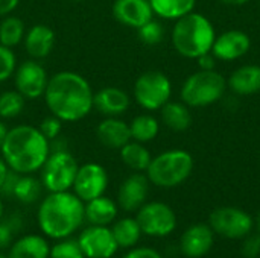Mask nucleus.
Segmentation results:
<instances>
[{
  "mask_svg": "<svg viewBox=\"0 0 260 258\" xmlns=\"http://www.w3.org/2000/svg\"><path fill=\"white\" fill-rule=\"evenodd\" d=\"M20 0H0V17L9 15L15 11Z\"/></svg>",
  "mask_w": 260,
  "mask_h": 258,
  "instance_id": "nucleus-39",
  "label": "nucleus"
},
{
  "mask_svg": "<svg viewBox=\"0 0 260 258\" xmlns=\"http://www.w3.org/2000/svg\"><path fill=\"white\" fill-rule=\"evenodd\" d=\"M111 231L119 248H133L140 240V236H142L140 225L137 219H133V217H123L117 220L113 225Z\"/></svg>",
  "mask_w": 260,
  "mask_h": 258,
  "instance_id": "nucleus-28",
  "label": "nucleus"
},
{
  "mask_svg": "<svg viewBox=\"0 0 260 258\" xmlns=\"http://www.w3.org/2000/svg\"><path fill=\"white\" fill-rule=\"evenodd\" d=\"M137 36L146 46H157L163 41L165 29L160 21L152 18L137 29Z\"/></svg>",
  "mask_w": 260,
  "mask_h": 258,
  "instance_id": "nucleus-32",
  "label": "nucleus"
},
{
  "mask_svg": "<svg viewBox=\"0 0 260 258\" xmlns=\"http://www.w3.org/2000/svg\"><path fill=\"white\" fill-rule=\"evenodd\" d=\"M116 216H117V204L104 195L85 202V220L90 225L108 227L110 224L114 222Z\"/></svg>",
  "mask_w": 260,
  "mask_h": 258,
  "instance_id": "nucleus-22",
  "label": "nucleus"
},
{
  "mask_svg": "<svg viewBox=\"0 0 260 258\" xmlns=\"http://www.w3.org/2000/svg\"><path fill=\"white\" fill-rule=\"evenodd\" d=\"M2 214H3V204H2V199H0V219H2Z\"/></svg>",
  "mask_w": 260,
  "mask_h": 258,
  "instance_id": "nucleus-43",
  "label": "nucleus"
},
{
  "mask_svg": "<svg viewBox=\"0 0 260 258\" xmlns=\"http://www.w3.org/2000/svg\"><path fill=\"white\" fill-rule=\"evenodd\" d=\"M85 258H111L119 249L111 228L90 225L78 237Z\"/></svg>",
  "mask_w": 260,
  "mask_h": 258,
  "instance_id": "nucleus-13",
  "label": "nucleus"
},
{
  "mask_svg": "<svg viewBox=\"0 0 260 258\" xmlns=\"http://www.w3.org/2000/svg\"><path fill=\"white\" fill-rule=\"evenodd\" d=\"M113 15L120 24L137 30L154 18V11L149 0H114Z\"/></svg>",
  "mask_w": 260,
  "mask_h": 258,
  "instance_id": "nucleus-16",
  "label": "nucleus"
},
{
  "mask_svg": "<svg viewBox=\"0 0 260 258\" xmlns=\"http://www.w3.org/2000/svg\"><path fill=\"white\" fill-rule=\"evenodd\" d=\"M210 228L229 239L247 237L253 228V219L241 208L221 207L216 208L209 217Z\"/></svg>",
  "mask_w": 260,
  "mask_h": 258,
  "instance_id": "nucleus-11",
  "label": "nucleus"
},
{
  "mask_svg": "<svg viewBox=\"0 0 260 258\" xmlns=\"http://www.w3.org/2000/svg\"><path fill=\"white\" fill-rule=\"evenodd\" d=\"M137 222L142 233L154 237H165L177 227L174 210L163 202H145L137 210Z\"/></svg>",
  "mask_w": 260,
  "mask_h": 258,
  "instance_id": "nucleus-9",
  "label": "nucleus"
},
{
  "mask_svg": "<svg viewBox=\"0 0 260 258\" xmlns=\"http://www.w3.org/2000/svg\"><path fill=\"white\" fill-rule=\"evenodd\" d=\"M122 258H161V255L152 248H137L129 251Z\"/></svg>",
  "mask_w": 260,
  "mask_h": 258,
  "instance_id": "nucleus-37",
  "label": "nucleus"
},
{
  "mask_svg": "<svg viewBox=\"0 0 260 258\" xmlns=\"http://www.w3.org/2000/svg\"><path fill=\"white\" fill-rule=\"evenodd\" d=\"M133 93L139 106L146 111H157L171 100L172 84L165 73L149 70L136 79Z\"/></svg>",
  "mask_w": 260,
  "mask_h": 258,
  "instance_id": "nucleus-8",
  "label": "nucleus"
},
{
  "mask_svg": "<svg viewBox=\"0 0 260 258\" xmlns=\"http://www.w3.org/2000/svg\"><path fill=\"white\" fill-rule=\"evenodd\" d=\"M149 192V179L146 175L136 172L129 175L119 187L117 192V204L125 211H137L148 198Z\"/></svg>",
  "mask_w": 260,
  "mask_h": 258,
  "instance_id": "nucleus-14",
  "label": "nucleus"
},
{
  "mask_svg": "<svg viewBox=\"0 0 260 258\" xmlns=\"http://www.w3.org/2000/svg\"><path fill=\"white\" fill-rule=\"evenodd\" d=\"M6 134H8V128L5 126V123H2V122H0V151H2V148H3V143H5Z\"/></svg>",
  "mask_w": 260,
  "mask_h": 258,
  "instance_id": "nucleus-42",
  "label": "nucleus"
},
{
  "mask_svg": "<svg viewBox=\"0 0 260 258\" xmlns=\"http://www.w3.org/2000/svg\"><path fill=\"white\" fill-rule=\"evenodd\" d=\"M17 68V58L11 47L0 44V84L14 76Z\"/></svg>",
  "mask_w": 260,
  "mask_h": 258,
  "instance_id": "nucleus-34",
  "label": "nucleus"
},
{
  "mask_svg": "<svg viewBox=\"0 0 260 258\" xmlns=\"http://www.w3.org/2000/svg\"><path fill=\"white\" fill-rule=\"evenodd\" d=\"M120 151V158L126 167H129L134 172H146L152 157L151 152L143 146V143L129 140Z\"/></svg>",
  "mask_w": 260,
  "mask_h": 258,
  "instance_id": "nucleus-25",
  "label": "nucleus"
},
{
  "mask_svg": "<svg viewBox=\"0 0 260 258\" xmlns=\"http://www.w3.org/2000/svg\"><path fill=\"white\" fill-rule=\"evenodd\" d=\"M0 154L11 170L30 175L43 167L50 154V146L38 126L17 125L8 129Z\"/></svg>",
  "mask_w": 260,
  "mask_h": 258,
  "instance_id": "nucleus-2",
  "label": "nucleus"
},
{
  "mask_svg": "<svg viewBox=\"0 0 260 258\" xmlns=\"http://www.w3.org/2000/svg\"><path fill=\"white\" fill-rule=\"evenodd\" d=\"M128 125H129V132H131V140L139 141V143L152 141L160 132V123L151 114L136 116Z\"/></svg>",
  "mask_w": 260,
  "mask_h": 258,
  "instance_id": "nucleus-27",
  "label": "nucleus"
},
{
  "mask_svg": "<svg viewBox=\"0 0 260 258\" xmlns=\"http://www.w3.org/2000/svg\"><path fill=\"white\" fill-rule=\"evenodd\" d=\"M49 254L50 246L44 237L27 234L14 242L8 258H49Z\"/></svg>",
  "mask_w": 260,
  "mask_h": 258,
  "instance_id": "nucleus-23",
  "label": "nucleus"
},
{
  "mask_svg": "<svg viewBox=\"0 0 260 258\" xmlns=\"http://www.w3.org/2000/svg\"><path fill=\"white\" fill-rule=\"evenodd\" d=\"M197 61H198L200 70H215L216 58L213 56L212 52H209V53H206V55H201L200 58H197Z\"/></svg>",
  "mask_w": 260,
  "mask_h": 258,
  "instance_id": "nucleus-38",
  "label": "nucleus"
},
{
  "mask_svg": "<svg viewBox=\"0 0 260 258\" xmlns=\"http://www.w3.org/2000/svg\"><path fill=\"white\" fill-rule=\"evenodd\" d=\"M222 2L224 5H229V6H242V5H247L250 0H219Z\"/></svg>",
  "mask_w": 260,
  "mask_h": 258,
  "instance_id": "nucleus-41",
  "label": "nucleus"
},
{
  "mask_svg": "<svg viewBox=\"0 0 260 258\" xmlns=\"http://www.w3.org/2000/svg\"><path fill=\"white\" fill-rule=\"evenodd\" d=\"M257 230H259V233H260V213H259V216H257Z\"/></svg>",
  "mask_w": 260,
  "mask_h": 258,
  "instance_id": "nucleus-44",
  "label": "nucleus"
},
{
  "mask_svg": "<svg viewBox=\"0 0 260 258\" xmlns=\"http://www.w3.org/2000/svg\"><path fill=\"white\" fill-rule=\"evenodd\" d=\"M93 88L76 71H58L49 78L44 102L50 114L62 122H79L93 109Z\"/></svg>",
  "mask_w": 260,
  "mask_h": 258,
  "instance_id": "nucleus-1",
  "label": "nucleus"
},
{
  "mask_svg": "<svg viewBox=\"0 0 260 258\" xmlns=\"http://www.w3.org/2000/svg\"><path fill=\"white\" fill-rule=\"evenodd\" d=\"M193 170V158L187 151L171 149L154 157L146 169L149 182L157 187H177L183 184Z\"/></svg>",
  "mask_w": 260,
  "mask_h": 258,
  "instance_id": "nucleus-5",
  "label": "nucleus"
},
{
  "mask_svg": "<svg viewBox=\"0 0 260 258\" xmlns=\"http://www.w3.org/2000/svg\"><path fill=\"white\" fill-rule=\"evenodd\" d=\"M242 254L247 258H256L260 254V236H251L245 239Z\"/></svg>",
  "mask_w": 260,
  "mask_h": 258,
  "instance_id": "nucleus-36",
  "label": "nucleus"
},
{
  "mask_svg": "<svg viewBox=\"0 0 260 258\" xmlns=\"http://www.w3.org/2000/svg\"><path fill=\"white\" fill-rule=\"evenodd\" d=\"M180 246L186 257H203L213 246V230L210 228V225H204V224L192 225L181 236Z\"/></svg>",
  "mask_w": 260,
  "mask_h": 258,
  "instance_id": "nucleus-18",
  "label": "nucleus"
},
{
  "mask_svg": "<svg viewBox=\"0 0 260 258\" xmlns=\"http://www.w3.org/2000/svg\"><path fill=\"white\" fill-rule=\"evenodd\" d=\"M24 49L32 59L47 58L55 46V32L47 24H35L29 27L23 38Z\"/></svg>",
  "mask_w": 260,
  "mask_h": 258,
  "instance_id": "nucleus-19",
  "label": "nucleus"
},
{
  "mask_svg": "<svg viewBox=\"0 0 260 258\" xmlns=\"http://www.w3.org/2000/svg\"><path fill=\"white\" fill-rule=\"evenodd\" d=\"M37 220L44 236L67 239L85 222V202L70 190L49 193L38 207Z\"/></svg>",
  "mask_w": 260,
  "mask_h": 258,
  "instance_id": "nucleus-3",
  "label": "nucleus"
},
{
  "mask_svg": "<svg viewBox=\"0 0 260 258\" xmlns=\"http://www.w3.org/2000/svg\"><path fill=\"white\" fill-rule=\"evenodd\" d=\"M79 164L69 149L49 154L41 170L40 181L49 193L67 192L73 187Z\"/></svg>",
  "mask_w": 260,
  "mask_h": 258,
  "instance_id": "nucleus-7",
  "label": "nucleus"
},
{
  "mask_svg": "<svg viewBox=\"0 0 260 258\" xmlns=\"http://www.w3.org/2000/svg\"><path fill=\"white\" fill-rule=\"evenodd\" d=\"M73 2H81V0H73Z\"/></svg>",
  "mask_w": 260,
  "mask_h": 258,
  "instance_id": "nucleus-46",
  "label": "nucleus"
},
{
  "mask_svg": "<svg viewBox=\"0 0 260 258\" xmlns=\"http://www.w3.org/2000/svg\"><path fill=\"white\" fill-rule=\"evenodd\" d=\"M251 47L250 36L238 29L227 30L215 38L212 53L216 59L221 61H235L248 53Z\"/></svg>",
  "mask_w": 260,
  "mask_h": 258,
  "instance_id": "nucleus-15",
  "label": "nucleus"
},
{
  "mask_svg": "<svg viewBox=\"0 0 260 258\" xmlns=\"http://www.w3.org/2000/svg\"><path fill=\"white\" fill-rule=\"evenodd\" d=\"M8 172H9V167H8L5 158H3L2 154H0V189H2V186H3V182H5V179H6Z\"/></svg>",
  "mask_w": 260,
  "mask_h": 258,
  "instance_id": "nucleus-40",
  "label": "nucleus"
},
{
  "mask_svg": "<svg viewBox=\"0 0 260 258\" xmlns=\"http://www.w3.org/2000/svg\"><path fill=\"white\" fill-rule=\"evenodd\" d=\"M26 29H24V23L20 17L15 15H5L2 17L0 21V44L6 46V47H15L17 44H20L24 38Z\"/></svg>",
  "mask_w": 260,
  "mask_h": 258,
  "instance_id": "nucleus-29",
  "label": "nucleus"
},
{
  "mask_svg": "<svg viewBox=\"0 0 260 258\" xmlns=\"http://www.w3.org/2000/svg\"><path fill=\"white\" fill-rule=\"evenodd\" d=\"M38 129H40V132L50 141V140H53V138H56V137L61 135V131H62V120L58 119L56 116L50 114V116H47V117H44V119L41 120V123L38 125Z\"/></svg>",
  "mask_w": 260,
  "mask_h": 258,
  "instance_id": "nucleus-35",
  "label": "nucleus"
},
{
  "mask_svg": "<svg viewBox=\"0 0 260 258\" xmlns=\"http://www.w3.org/2000/svg\"><path fill=\"white\" fill-rule=\"evenodd\" d=\"M216 38L212 21L198 12H189L175 20L171 40L174 49L184 58L197 59L212 52Z\"/></svg>",
  "mask_w": 260,
  "mask_h": 258,
  "instance_id": "nucleus-4",
  "label": "nucleus"
},
{
  "mask_svg": "<svg viewBox=\"0 0 260 258\" xmlns=\"http://www.w3.org/2000/svg\"><path fill=\"white\" fill-rule=\"evenodd\" d=\"M225 88L227 81L221 73L216 70H200L184 81L180 96L189 108H203L221 100Z\"/></svg>",
  "mask_w": 260,
  "mask_h": 258,
  "instance_id": "nucleus-6",
  "label": "nucleus"
},
{
  "mask_svg": "<svg viewBox=\"0 0 260 258\" xmlns=\"http://www.w3.org/2000/svg\"><path fill=\"white\" fill-rule=\"evenodd\" d=\"M227 87L238 96H250L260 91V65L247 64L236 68L229 81Z\"/></svg>",
  "mask_w": 260,
  "mask_h": 258,
  "instance_id": "nucleus-21",
  "label": "nucleus"
},
{
  "mask_svg": "<svg viewBox=\"0 0 260 258\" xmlns=\"http://www.w3.org/2000/svg\"><path fill=\"white\" fill-rule=\"evenodd\" d=\"M43 184L40 179H37L35 176L30 175H20L14 189V198L21 202V204H34L40 199L41 192H43Z\"/></svg>",
  "mask_w": 260,
  "mask_h": 258,
  "instance_id": "nucleus-30",
  "label": "nucleus"
},
{
  "mask_svg": "<svg viewBox=\"0 0 260 258\" xmlns=\"http://www.w3.org/2000/svg\"><path fill=\"white\" fill-rule=\"evenodd\" d=\"M129 96L119 87H104L93 96V108L105 117H119L128 111Z\"/></svg>",
  "mask_w": 260,
  "mask_h": 258,
  "instance_id": "nucleus-17",
  "label": "nucleus"
},
{
  "mask_svg": "<svg viewBox=\"0 0 260 258\" xmlns=\"http://www.w3.org/2000/svg\"><path fill=\"white\" fill-rule=\"evenodd\" d=\"M49 258H85L78 240L73 239H61L50 248Z\"/></svg>",
  "mask_w": 260,
  "mask_h": 258,
  "instance_id": "nucleus-33",
  "label": "nucleus"
},
{
  "mask_svg": "<svg viewBox=\"0 0 260 258\" xmlns=\"http://www.w3.org/2000/svg\"><path fill=\"white\" fill-rule=\"evenodd\" d=\"M99 143L108 149H120L131 140L129 125L119 117H105L96 128Z\"/></svg>",
  "mask_w": 260,
  "mask_h": 258,
  "instance_id": "nucleus-20",
  "label": "nucleus"
},
{
  "mask_svg": "<svg viewBox=\"0 0 260 258\" xmlns=\"http://www.w3.org/2000/svg\"><path fill=\"white\" fill-rule=\"evenodd\" d=\"M49 82V75L41 62L37 59H27L17 65L14 71L15 90L26 99L34 100L44 96Z\"/></svg>",
  "mask_w": 260,
  "mask_h": 258,
  "instance_id": "nucleus-10",
  "label": "nucleus"
},
{
  "mask_svg": "<svg viewBox=\"0 0 260 258\" xmlns=\"http://www.w3.org/2000/svg\"><path fill=\"white\" fill-rule=\"evenodd\" d=\"M161 113V122L175 132H183L190 128L192 125V114L189 111V106L183 102H172L169 100L165 103L160 109Z\"/></svg>",
  "mask_w": 260,
  "mask_h": 258,
  "instance_id": "nucleus-24",
  "label": "nucleus"
},
{
  "mask_svg": "<svg viewBox=\"0 0 260 258\" xmlns=\"http://www.w3.org/2000/svg\"><path fill=\"white\" fill-rule=\"evenodd\" d=\"M0 258H6V257H5V255H3V254L0 252Z\"/></svg>",
  "mask_w": 260,
  "mask_h": 258,
  "instance_id": "nucleus-45",
  "label": "nucleus"
},
{
  "mask_svg": "<svg viewBox=\"0 0 260 258\" xmlns=\"http://www.w3.org/2000/svg\"><path fill=\"white\" fill-rule=\"evenodd\" d=\"M108 187V173L104 166L98 163H85L79 166L73 182V193L82 201L88 202L105 193Z\"/></svg>",
  "mask_w": 260,
  "mask_h": 258,
  "instance_id": "nucleus-12",
  "label": "nucleus"
},
{
  "mask_svg": "<svg viewBox=\"0 0 260 258\" xmlns=\"http://www.w3.org/2000/svg\"><path fill=\"white\" fill-rule=\"evenodd\" d=\"M26 105V99L17 90H6L0 93V119L18 117Z\"/></svg>",
  "mask_w": 260,
  "mask_h": 258,
  "instance_id": "nucleus-31",
  "label": "nucleus"
},
{
  "mask_svg": "<svg viewBox=\"0 0 260 258\" xmlns=\"http://www.w3.org/2000/svg\"><path fill=\"white\" fill-rule=\"evenodd\" d=\"M155 15L165 20H178L193 11L197 0H149Z\"/></svg>",
  "mask_w": 260,
  "mask_h": 258,
  "instance_id": "nucleus-26",
  "label": "nucleus"
}]
</instances>
